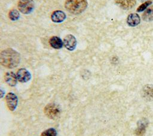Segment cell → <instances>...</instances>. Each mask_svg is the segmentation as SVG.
I'll return each mask as SVG.
<instances>
[{"label":"cell","mask_w":153,"mask_h":136,"mask_svg":"<svg viewBox=\"0 0 153 136\" xmlns=\"http://www.w3.org/2000/svg\"><path fill=\"white\" fill-rule=\"evenodd\" d=\"M20 61V54L14 49H7L0 53V64L8 68L16 67Z\"/></svg>","instance_id":"1"},{"label":"cell","mask_w":153,"mask_h":136,"mask_svg":"<svg viewBox=\"0 0 153 136\" xmlns=\"http://www.w3.org/2000/svg\"><path fill=\"white\" fill-rule=\"evenodd\" d=\"M65 7L68 11L74 14L82 13L87 7V0H67Z\"/></svg>","instance_id":"2"},{"label":"cell","mask_w":153,"mask_h":136,"mask_svg":"<svg viewBox=\"0 0 153 136\" xmlns=\"http://www.w3.org/2000/svg\"><path fill=\"white\" fill-rule=\"evenodd\" d=\"M44 113L48 118L54 119L60 115V108L58 105L54 103H50L45 107Z\"/></svg>","instance_id":"3"},{"label":"cell","mask_w":153,"mask_h":136,"mask_svg":"<svg viewBox=\"0 0 153 136\" xmlns=\"http://www.w3.org/2000/svg\"><path fill=\"white\" fill-rule=\"evenodd\" d=\"M18 8L23 14H29L34 8V2L33 0H20L18 2Z\"/></svg>","instance_id":"4"},{"label":"cell","mask_w":153,"mask_h":136,"mask_svg":"<svg viewBox=\"0 0 153 136\" xmlns=\"http://www.w3.org/2000/svg\"><path fill=\"white\" fill-rule=\"evenodd\" d=\"M7 105L8 109L13 111L16 110L18 104V98L16 94L12 92H9L5 96Z\"/></svg>","instance_id":"5"},{"label":"cell","mask_w":153,"mask_h":136,"mask_svg":"<svg viewBox=\"0 0 153 136\" xmlns=\"http://www.w3.org/2000/svg\"><path fill=\"white\" fill-rule=\"evenodd\" d=\"M63 44L65 47L70 51L74 50L76 46V40L74 36L69 34L67 35L63 40Z\"/></svg>","instance_id":"6"},{"label":"cell","mask_w":153,"mask_h":136,"mask_svg":"<svg viewBox=\"0 0 153 136\" xmlns=\"http://www.w3.org/2000/svg\"><path fill=\"white\" fill-rule=\"evenodd\" d=\"M18 81L21 83H26L31 78V74L29 71L25 68L19 69L16 74Z\"/></svg>","instance_id":"7"},{"label":"cell","mask_w":153,"mask_h":136,"mask_svg":"<svg viewBox=\"0 0 153 136\" xmlns=\"http://www.w3.org/2000/svg\"><path fill=\"white\" fill-rule=\"evenodd\" d=\"M148 126V121L146 119L140 120L137 123V127L135 130L136 136H142Z\"/></svg>","instance_id":"8"},{"label":"cell","mask_w":153,"mask_h":136,"mask_svg":"<svg viewBox=\"0 0 153 136\" xmlns=\"http://www.w3.org/2000/svg\"><path fill=\"white\" fill-rule=\"evenodd\" d=\"M115 1L119 7L124 10L133 8L136 3V0H115Z\"/></svg>","instance_id":"9"},{"label":"cell","mask_w":153,"mask_h":136,"mask_svg":"<svg viewBox=\"0 0 153 136\" xmlns=\"http://www.w3.org/2000/svg\"><path fill=\"white\" fill-rule=\"evenodd\" d=\"M4 79L6 83L10 86H15L17 82V75L12 71H8L5 73Z\"/></svg>","instance_id":"10"},{"label":"cell","mask_w":153,"mask_h":136,"mask_svg":"<svg viewBox=\"0 0 153 136\" xmlns=\"http://www.w3.org/2000/svg\"><path fill=\"white\" fill-rule=\"evenodd\" d=\"M140 22V18L137 13H131L127 18V23L130 26H136Z\"/></svg>","instance_id":"11"},{"label":"cell","mask_w":153,"mask_h":136,"mask_svg":"<svg viewBox=\"0 0 153 136\" xmlns=\"http://www.w3.org/2000/svg\"><path fill=\"white\" fill-rule=\"evenodd\" d=\"M66 19V14L64 12L60 10L54 11L51 16V19L53 22L61 23Z\"/></svg>","instance_id":"12"},{"label":"cell","mask_w":153,"mask_h":136,"mask_svg":"<svg viewBox=\"0 0 153 136\" xmlns=\"http://www.w3.org/2000/svg\"><path fill=\"white\" fill-rule=\"evenodd\" d=\"M143 95L148 101L153 100V86L146 85L143 88Z\"/></svg>","instance_id":"13"},{"label":"cell","mask_w":153,"mask_h":136,"mask_svg":"<svg viewBox=\"0 0 153 136\" xmlns=\"http://www.w3.org/2000/svg\"><path fill=\"white\" fill-rule=\"evenodd\" d=\"M50 46L56 49H60L63 46V42L62 40L56 36H53L50 38L49 40Z\"/></svg>","instance_id":"14"},{"label":"cell","mask_w":153,"mask_h":136,"mask_svg":"<svg viewBox=\"0 0 153 136\" xmlns=\"http://www.w3.org/2000/svg\"><path fill=\"white\" fill-rule=\"evenodd\" d=\"M142 19L146 22L153 20V6L147 8L142 14Z\"/></svg>","instance_id":"15"},{"label":"cell","mask_w":153,"mask_h":136,"mask_svg":"<svg viewBox=\"0 0 153 136\" xmlns=\"http://www.w3.org/2000/svg\"><path fill=\"white\" fill-rule=\"evenodd\" d=\"M57 131L54 128H50L43 131L41 136H57Z\"/></svg>","instance_id":"16"},{"label":"cell","mask_w":153,"mask_h":136,"mask_svg":"<svg viewBox=\"0 0 153 136\" xmlns=\"http://www.w3.org/2000/svg\"><path fill=\"white\" fill-rule=\"evenodd\" d=\"M9 18L11 20H17L20 17V13L17 10H12L10 11L8 14Z\"/></svg>","instance_id":"17"},{"label":"cell","mask_w":153,"mask_h":136,"mask_svg":"<svg viewBox=\"0 0 153 136\" xmlns=\"http://www.w3.org/2000/svg\"><path fill=\"white\" fill-rule=\"evenodd\" d=\"M152 4V1H147L146 2H145L144 3H143L142 4H141L137 8V12H142L143 10H145L149 5H151Z\"/></svg>","instance_id":"18"},{"label":"cell","mask_w":153,"mask_h":136,"mask_svg":"<svg viewBox=\"0 0 153 136\" xmlns=\"http://www.w3.org/2000/svg\"><path fill=\"white\" fill-rule=\"evenodd\" d=\"M5 95V90L0 87V98H2Z\"/></svg>","instance_id":"19"},{"label":"cell","mask_w":153,"mask_h":136,"mask_svg":"<svg viewBox=\"0 0 153 136\" xmlns=\"http://www.w3.org/2000/svg\"><path fill=\"white\" fill-rule=\"evenodd\" d=\"M141 1H143V0H141Z\"/></svg>","instance_id":"20"}]
</instances>
